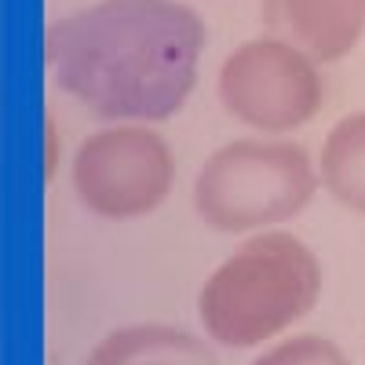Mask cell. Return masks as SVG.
I'll list each match as a JSON object with an SVG mask.
<instances>
[{
  "mask_svg": "<svg viewBox=\"0 0 365 365\" xmlns=\"http://www.w3.org/2000/svg\"><path fill=\"white\" fill-rule=\"evenodd\" d=\"M205 22L179 0H99L48 29L58 88L103 120H165L197 84Z\"/></svg>",
  "mask_w": 365,
  "mask_h": 365,
  "instance_id": "cell-1",
  "label": "cell"
},
{
  "mask_svg": "<svg viewBox=\"0 0 365 365\" xmlns=\"http://www.w3.org/2000/svg\"><path fill=\"white\" fill-rule=\"evenodd\" d=\"M322 263L299 237L270 230L227 256L197 296L205 332L223 347H259L314 311Z\"/></svg>",
  "mask_w": 365,
  "mask_h": 365,
  "instance_id": "cell-2",
  "label": "cell"
},
{
  "mask_svg": "<svg viewBox=\"0 0 365 365\" xmlns=\"http://www.w3.org/2000/svg\"><path fill=\"white\" fill-rule=\"evenodd\" d=\"M318 190V168L296 143L237 139L212 154L194 179L197 216L223 234L296 220Z\"/></svg>",
  "mask_w": 365,
  "mask_h": 365,
  "instance_id": "cell-3",
  "label": "cell"
},
{
  "mask_svg": "<svg viewBox=\"0 0 365 365\" xmlns=\"http://www.w3.org/2000/svg\"><path fill=\"white\" fill-rule=\"evenodd\" d=\"M325 81L318 58L282 37H259L227 55L220 103L230 117L267 135L296 132L322 110Z\"/></svg>",
  "mask_w": 365,
  "mask_h": 365,
  "instance_id": "cell-4",
  "label": "cell"
},
{
  "mask_svg": "<svg viewBox=\"0 0 365 365\" xmlns=\"http://www.w3.org/2000/svg\"><path fill=\"white\" fill-rule=\"evenodd\" d=\"M175 182L168 143L143 125H117L88 135L73 158V190L99 220L150 216Z\"/></svg>",
  "mask_w": 365,
  "mask_h": 365,
  "instance_id": "cell-5",
  "label": "cell"
},
{
  "mask_svg": "<svg viewBox=\"0 0 365 365\" xmlns=\"http://www.w3.org/2000/svg\"><path fill=\"white\" fill-rule=\"evenodd\" d=\"M263 26L307 51L318 63H336L361 41L365 0H259Z\"/></svg>",
  "mask_w": 365,
  "mask_h": 365,
  "instance_id": "cell-6",
  "label": "cell"
},
{
  "mask_svg": "<svg viewBox=\"0 0 365 365\" xmlns=\"http://www.w3.org/2000/svg\"><path fill=\"white\" fill-rule=\"evenodd\" d=\"M84 365H220V358L187 329L125 325L103 336Z\"/></svg>",
  "mask_w": 365,
  "mask_h": 365,
  "instance_id": "cell-7",
  "label": "cell"
},
{
  "mask_svg": "<svg viewBox=\"0 0 365 365\" xmlns=\"http://www.w3.org/2000/svg\"><path fill=\"white\" fill-rule=\"evenodd\" d=\"M322 187L344 208L365 216V110L344 117L322 143Z\"/></svg>",
  "mask_w": 365,
  "mask_h": 365,
  "instance_id": "cell-8",
  "label": "cell"
},
{
  "mask_svg": "<svg viewBox=\"0 0 365 365\" xmlns=\"http://www.w3.org/2000/svg\"><path fill=\"white\" fill-rule=\"evenodd\" d=\"M252 365H351L347 354L325 336H292L263 351Z\"/></svg>",
  "mask_w": 365,
  "mask_h": 365,
  "instance_id": "cell-9",
  "label": "cell"
}]
</instances>
